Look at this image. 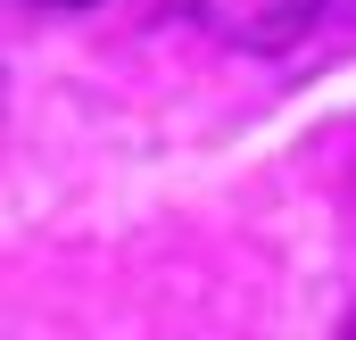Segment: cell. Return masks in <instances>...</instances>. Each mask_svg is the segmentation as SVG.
Instances as JSON below:
<instances>
[{"label": "cell", "instance_id": "cell-1", "mask_svg": "<svg viewBox=\"0 0 356 340\" xmlns=\"http://www.w3.org/2000/svg\"><path fill=\"white\" fill-rule=\"evenodd\" d=\"M175 8L191 25L241 42V50H282V42H298L307 17H315V0H175Z\"/></svg>", "mask_w": 356, "mask_h": 340}, {"label": "cell", "instance_id": "cell-2", "mask_svg": "<svg viewBox=\"0 0 356 340\" xmlns=\"http://www.w3.org/2000/svg\"><path fill=\"white\" fill-rule=\"evenodd\" d=\"M42 8H83V0H42Z\"/></svg>", "mask_w": 356, "mask_h": 340}, {"label": "cell", "instance_id": "cell-3", "mask_svg": "<svg viewBox=\"0 0 356 340\" xmlns=\"http://www.w3.org/2000/svg\"><path fill=\"white\" fill-rule=\"evenodd\" d=\"M340 340H356V324H348V332H340Z\"/></svg>", "mask_w": 356, "mask_h": 340}]
</instances>
